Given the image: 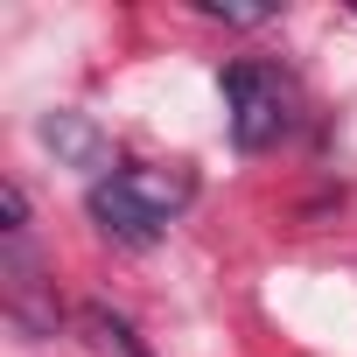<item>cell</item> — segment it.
Returning <instances> with one entry per match:
<instances>
[{"mask_svg":"<svg viewBox=\"0 0 357 357\" xmlns=\"http://www.w3.org/2000/svg\"><path fill=\"white\" fill-rule=\"evenodd\" d=\"M91 329H98V343H105V350H112V357H147V350H140V343H133V329H126V322H119V315H91Z\"/></svg>","mask_w":357,"mask_h":357,"instance_id":"cell-4","label":"cell"},{"mask_svg":"<svg viewBox=\"0 0 357 357\" xmlns=\"http://www.w3.org/2000/svg\"><path fill=\"white\" fill-rule=\"evenodd\" d=\"M0 218H8V238H22V225H29V197L8 183V190H0Z\"/></svg>","mask_w":357,"mask_h":357,"instance_id":"cell-6","label":"cell"},{"mask_svg":"<svg viewBox=\"0 0 357 357\" xmlns=\"http://www.w3.org/2000/svg\"><path fill=\"white\" fill-rule=\"evenodd\" d=\"M190 197H197V183L183 168H119L112 183H91V218L119 245H154L168 231V218L190 211Z\"/></svg>","mask_w":357,"mask_h":357,"instance_id":"cell-1","label":"cell"},{"mask_svg":"<svg viewBox=\"0 0 357 357\" xmlns=\"http://www.w3.org/2000/svg\"><path fill=\"white\" fill-rule=\"evenodd\" d=\"M225 105H231V140H238L245 154L273 147V140L287 133V119H294V91H287V77L266 70V63H231V70H225Z\"/></svg>","mask_w":357,"mask_h":357,"instance_id":"cell-2","label":"cell"},{"mask_svg":"<svg viewBox=\"0 0 357 357\" xmlns=\"http://www.w3.org/2000/svg\"><path fill=\"white\" fill-rule=\"evenodd\" d=\"M43 140H50L56 161H70V168H105V161H112V140H105L84 112H50V119H43Z\"/></svg>","mask_w":357,"mask_h":357,"instance_id":"cell-3","label":"cell"},{"mask_svg":"<svg viewBox=\"0 0 357 357\" xmlns=\"http://www.w3.org/2000/svg\"><path fill=\"white\" fill-rule=\"evenodd\" d=\"M204 15H218V22H231V29H259V22H273V8H231V0H204Z\"/></svg>","mask_w":357,"mask_h":357,"instance_id":"cell-5","label":"cell"}]
</instances>
